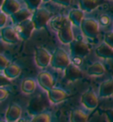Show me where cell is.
Listing matches in <instances>:
<instances>
[{"instance_id":"cell-20","label":"cell","mask_w":113,"mask_h":122,"mask_svg":"<svg viewBox=\"0 0 113 122\" xmlns=\"http://www.w3.org/2000/svg\"><path fill=\"white\" fill-rule=\"evenodd\" d=\"M69 20L71 21L72 24H74L76 27H80V24L82 20H84V13L83 11L81 9H74L72 10L69 12V15H68Z\"/></svg>"},{"instance_id":"cell-30","label":"cell","mask_w":113,"mask_h":122,"mask_svg":"<svg viewBox=\"0 0 113 122\" xmlns=\"http://www.w3.org/2000/svg\"><path fill=\"white\" fill-rule=\"evenodd\" d=\"M9 96V92L7 89H5L4 87H1L0 88V102L5 100L6 98L8 97Z\"/></svg>"},{"instance_id":"cell-3","label":"cell","mask_w":113,"mask_h":122,"mask_svg":"<svg viewBox=\"0 0 113 122\" xmlns=\"http://www.w3.org/2000/svg\"><path fill=\"white\" fill-rule=\"evenodd\" d=\"M80 28L84 36L90 39L95 38L99 34V24L94 19H84L80 24Z\"/></svg>"},{"instance_id":"cell-19","label":"cell","mask_w":113,"mask_h":122,"mask_svg":"<svg viewBox=\"0 0 113 122\" xmlns=\"http://www.w3.org/2000/svg\"><path fill=\"white\" fill-rule=\"evenodd\" d=\"M20 4L16 0H5L2 6V11L7 15H12L20 10Z\"/></svg>"},{"instance_id":"cell-13","label":"cell","mask_w":113,"mask_h":122,"mask_svg":"<svg viewBox=\"0 0 113 122\" xmlns=\"http://www.w3.org/2000/svg\"><path fill=\"white\" fill-rule=\"evenodd\" d=\"M22 114L21 107L17 104H11L5 113V119L8 122H16Z\"/></svg>"},{"instance_id":"cell-18","label":"cell","mask_w":113,"mask_h":122,"mask_svg":"<svg viewBox=\"0 0 113 122\" xmlns=\"http://www.w3.org/2000/svg\"><path fill=\"white\" fill-rule=\"evenodd\" d=\"M87 73L89 76H102L105 73V67L101 62H95L88 67Z\"/></svg>"},{"instance_id":"cell-37","label":"cell","mask_w":113,"mask_h":122,"mask_svg":"<svg viewBox=\"0 0 113 122\" xmlns=\"http://www.w3.org/2000/svg\"><path fill=\"white\" fill-rule=\"evenodd\" d=\"M0 122H8V121H7V120H6V121H0Z\"/></svg>"},{"instance_id":"cell-36","label":"cell","mask_w":113,"mask_h":122,"mask_svg":"<svg viewBox=\"0 0 113 122\" xmlns=\"http://www.w3.org/2000/svg\"><path fill=\"white\" fill-rule=\"evenodd\" d=\"M49 0H43V2H49Z\"/></svg>"},{"instance_id":"cell-8","label":"cell","mask_w":113,"mask_h":122,"mask_svg":"<svg viewBox=\"0 0 113 122\" xmlns=\"http://www.w3.org/2000/svg\"><path fill=\"white\" fill-rule=\"evenodd\" d=\"M45 102L41 97H34L32 98L28 104V112L31 115H37L39 113L43 112L45 109Z\"/></svg>"},{"instance_id":"cell-5","label":"cell","mask_w":113,"mask_h":122,"mask_svg":"<svg viewBox=\"0 0 113 122\" xmlns=\"http://www.w3.org/2000/svg\"><path fill=\"white\" fill-rule=\"evenodd\" d=\"M34 58H35V63H36L37 66L40 68H45L49 65H50L51 55L46 49L43 47H40L35 50Z\"/></svg>"},{"instance_id":"cell-10","label":"cell","mask_w":113,"mask_h":122,"mask_svg":"<svg viewBox=\"0 0 113 122\" xmlns=\"http://www.w3.org/2000/svg\"><path fill=\"white\" fill-rule=\"evenodd\" d=\"M64 77L69 81H76L81 79L83 76L82 71L76 65L71 63L65 69H64Z\"/></svg>"},{"instance_id":"cell-4","label":"cell","mask_w":113,"mask_h":122,"mask_svg":"<svg viewBox=\"0 0 113 122\" xmlns=\"http://www.w3.org/2000/svg\"><path fill=\"white\" fill-rule=\"evenodd\" d=\"M71 55L74 58H83L87 57L90 52L88 45L80 40H74L70 43Z\"/></svg>"},{"instance_id":"cell-22","label":"cell","mask_w":113,"mask_h":122,"mask_svg":"<svg viewBox=\"0 0 113 122\" xmlns=\"http://www.w3.org/2000/svg\"><path fill=\"white\" fill-rule=\"evenodd\" d=\"M99 5V0H79V7L83 12H92L96 9Z\"/></svg>"},{"instance_id":"cell-28","label":"cell","mask_w":113,"mask_h":122,"mask_svg":"<svg viewBox=\"0 0 113 122\" xmlns=\"http://www.w3.org/2000/svg\"><path fill=\"white\" fill-rule=\"evenodd\" d=\"M104 42L113 48V31L109 32L104 36Z\"/></svg>"},{"instance_id":"cell-9","label":"cell","mask_w":113,"mask_h":122,"mask_svg":"<svg viewBox=\"0 0 113 122\" xmlns=\"http://www.w3.org/2000/svg\"><path fill=\"white\" fill-rule=\"evenodd\" d=\"M58 38L60 42L64 44H70L74 41V34L71 28L70 23H64L61 28L58 29Z\"/></svg>"},{"instance_id":"cell-11","label":"cell","mask_w":113,"mask_h":122,"mask_svg":"<svg viewBox=\"0 0 113 122\" xmlns=\"http://www.w3.org/2000/svg\"><path fill=\"white\" fill-rule=\"evenodd\" d=\"M37 81L46 91H49L52 88H54V79L51 74L48 72H41L37 76Z\"/></svg>"},{"instance_id":"cell-27","label":"cell","mask_w":113,"mask_h":122,"mask_svg":"<svg viewBox=\"0 0 113 122\" xmlns=\"http://www.w3.org/2000/svg\"><path fill=\"white\" fill-rule=\"evenodd\" d=\"M9 65L8 59L4 55L0 54V71H4Z\"/></svg>"},{"instance_id":"cell-35","label":"cell","mask_w":113,"mask_h":122,"mask_svg":"<svg viewBox=\"0 0 113 122\" xmlns=\"http://www.w3.org/2000/svg\"><path fill=\"white\" fill-rule=\"evenodd\" d=\"M4 2H5V0H0V8H2Z\"/></svg>"},{"instance_id":"cell-24","label":"cell","mask_w":113,"mask_h":122,"mask_svg":"<svg viewBox=\"0 0 113 122\" xmlns=\"http://www.w3.org/2000/svg\"><path fill=\"white\" fill-rule=\"evenodd\" d=\"M88 119V115L81 110H74L71 112V122H87Z\"/></svg>"},{"instance_id":"cell-16","label":"cell","mask_w":113,"mask_h":122,"mask_svg":"<svg viewBox=\"0 0 113 122\" xmlns=\"http://www.w3.org/2000/svg\"><path fill=\"white\" fill-rule=\"evenodd\" d=\"M98 95L102 98L113 96V80H107L102 82L99 87Z\"/></svg>"},{"instance_id":"cell-1","label":"cell","mask_w":113,"mask_h":122,"mask_svg":"<svg viewBox=\"0 0 113 122\" xmlns=\"http://www.w3.org/2000/svg\"><path fill=\"white\" fill-rule=\"evenodd\" d=\"M71 64L70 58L63 49L58 48L51 56L50 66L58 70H64Z\"/></svg>"},{"instance_id":"cell-32","label":"cell","mask_w":113,"mask_h":122,"mask_svg":"<svg viewBox=\"0 0 113 122\" xmlns=\"http://www.w3.org/2000/svg\"><path fill=\"white\" fill-rule=\"evenodd\" d=\"M105 116L108 122H113V108L107 109L105 111Z\"/></svg>"},{"instance_id":"cell-15","label":"cell","mask_w":113,"mask_h":122,"mask_svg":"<svg viewBox=\"0 0 113 122\" xmlns=\"http://www.w3.org/2000/svg\"><path fill=\"white\" fill-rule=\"evenodd\" d=\"M2 39L7 43H16L19 41V36L16 31L11 27L3 28L1 30Z\"/></svg>"},{"instance_id":"cell-7","label":"cell","mask_w":113,"mask_h":122,"mask_svg":"<svg viewBox=\"0 0 113 122\" xmlns=\"http://www.w3.org/2000/svg\"><path fill=\"white\" fill-rule=\"evenodd\" d=\"M18 34L19 36L23 40H28L30 38L31 35L34 29V25L32 20H27L25 21L18 24Z\"/></svg>"},{"instance_id":"cell-21","label":"cell","mask_w":113,"mask_h":122,"mask_svg":"<svg viewBox=\"0 0 113 122\" xmlns=\"http://www.w3.org/2000/svg\"><path fill=\"white\" fill-rule=\"evenodd\" d=\"M21 68L16 64H9L8 66L4 70V73L6 77H8L10 80L15 79L20 74Z\"/></svg>"},{"instance_id":"cell-31","label":"cell","mask_w":113,"mask_h":122,"mask_svg":"<svg viewBox=\"0 0 113 122\" xmlns=\"http://www.w3.org/2000/svg\"><path fill=\"white\" fill-rule=\"evenodd\" d=\"M7 14L5 13L3 11H0V28H2L5 25L7 21Z\"/></svg>"},{"instance_id":"cell-14","label":"cell","mask_w":113,"mask_h":122,"mask_svg":"<svg viewBox=\"0 0 113 122\" xmlns=\"http://www.w3.org/2000/svg\"><path fill=\"white\" fill-rule=\"evenodd\" d=\"M95 54L103 59H113V48L103 42L95 49Z\"/></svg>"},{"instance_id":"cell-34","label":"cell","mask_w":113,"mask_h":122,"mask_svg":"<svg viewBox=\"0 0 113 122\" xmlns=\"http://www.w3.org/2000/svg\"><path fill=\"white\" fill-rule=\"evenodd\" d=\"M110 19L107 15L102 16L101 19H100V22H101V24L103 26H107L108 24H110Z\"/></svg>"},{"instance_id":"cell-33","label":"cell","mask_w":113,"mask_h":122,"mask_svg":"<svg viewBox=\"0 0 113 122\" xmlns=\"http://www.w3.org/2000/svg\"><path fill=\"white\" fill-rule=\"evenodd\" d=\"M55 4L60 5L63 6H69L72 3V0H52Z\"/></svg>"},{"instance_id":"cell-26","label":"cell","mask_w":113,"mask_h":122,"mask_svg":"<svg viewBox=\"0 0 113 122\" xmlns=\"http://www.w3.org/2000/svg\"><path fill=\"white\" fill-rule=\"evenodd\" d=\"M42 1L43 0H24V2L26 3L28 8L30 11L31 10H36Z\"/></svg>"},{"instance_id":"cell-25","label":"cell","mask_w":113,"mask_h":122,"mask_svg":"<svg viewBox=\"0 0 113 122\" xmlns=\"http://www.w3.org/2000/svg\"><path fill=\"white\" fill-rule=\"evenodd\" d=\"M50 114L48 112H42L34 115L32 122H50Z\"/></svg>"},{"instance_id":"cell-29","label":"cell","mask_w":113,"mask_h":122,"mask_svg":"<svg viewBox=\"0 0 113 122\" xmlns=\"http://www.w3.org/2000/svg\"><path fill=\"white\" fill-rule=\"evenodd\" d=\"M11 84V81L8 77H6L5 75L0 74V88L1 87H5V86H8Z\"/></svg>"},{"instance_id":"cell-23","label":"cell","mask_w":113,"mask_h":122,"mask_svg":"<svg viewBox=\"0 0 113 122\" xmlns=\"http://www.w3.org/2000/svg\"><path fill=\"white\" fill-rule=\"evenodd\" d=\"M36 89V83L35 81L30 78L23 80L21 83V90L25 94H32Z\"/></svg>"},{"instance_id":"cell-17","label":"cell","mask_w":113,"mask_h":122,"mask_svg":"<svg viewBox=\"0 0 113 122\" xmlns=\"http://www.w3.org/2000/svg\"><path fill=\"white\" fill-rule=\"evenodd\" d=\"M31 15L32 14H31V12L29 9H20L18 12L12 14L11 17H12V20L13 21V23L20 24V23L28 20Z\"/></svg>"},{"instance_id":"cell-2","label":"cell","mask_w":113,"mask_h":122,"mask_svg":"<svg viewBox=\"0 0 113 122\" xmlns=\"http://www.w3.org/2000/svg\"><path fill=\"white\" fill-rule=\"evenodd\" d=\"M50 17H51V12L45 8L35 10L32 16V21L34 25V29L40 30L44 28Z\"/></svg>"},{"instance_id":"cell-6","label":"cell","mask_w":113,"mask_h":122,"mask_svg":"<svg viewBox=\"0 0 113 122\" xmlns=\"http://www.w3.org/2000/svg\"><path fill=\"white\" fill-rule=\"evenodd\" d=\"M81 104L88 110H95L98 105V97L93 90H88L81 96Z\"/></svg>"},{"instance_id":"cell-12","label":"cell","mask_w":113,"mask_h":122,"mask_svg":"<svg viewBox=\"0 0 113 122\" xmlns=\"http://www.w3.org/2000/svg\"><path fill=\"white\" fill-rule=\"evenodd\" d=\"M67 97L66 91L59 88H52L48 91V97L52 104H59L65 100Z\"/></svg>"}]
</instances>
